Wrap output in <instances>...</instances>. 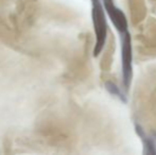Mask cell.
I'll return each instance as SVG.
<instances>
[{"label":"cell","mask_w":156,"mask_h":155,"mask_svg":"<svg viewBox=\"0 0 156 155\" xmlns=\"http://www.w3.org/2000/svg\"><path fill=\"white\" fill-rule=\"evenodd\" d=\"M105 88H106V90L108 91L111 95L115 96V97H117L118 99H120L121 101H123V102L126 101L124 93H122L121 88H120V87L118 86L116 83L112 82V81H107V82L105 83Z\"/></svg>","instance_id":"5"},{"label":"cell","mask_w":156,"mask_h":155,"mask_svg":"<svg viewBox=\"0 0 156 155\" xmlns=\"http://www.w3.org/2000/svg\"><path fill=\"white\" fill-rule=\"evenodd\" d=\"M121 43V69L122 80L125 90H129L133 79V46L132 37L129 31L120 34Z\"/></svg>","instance_id":"2"},{"label":"cell","mask_w":156,"mask_h":155,"mask_svg":"<svg viewBox=\"0 0 156 155\" xmlns=\"http://www.w3.org/2000/svg\"><path fill=\"white\" fill-rule=\"evenodd\" d=\"M104 6L107 16H108V18L113 23L115 29L119 32V34H122L124 32L129 31V23H127L126 16H125L123 11L118 8L114 3V1L109 2V3H105Z\"/></svg>","instance_id":"3"},{"label":"cell","mask_w":156,"mask_h":155,"mask_svg":"<svg viewBox=\"0 0 156 155\" xmlns=\"http://www.w3.org/2000/svg\"><path fill=\"white\" fill-rule=\"evenodd\" d=\"M103 1V4L105 3H109V2H113V0H102Z\"/></svg>","instance_id":"6"},{"label":"cell","mask_w":156,"mask_h":155,"mask_svg":"<svg viewBox=\"0 0 156 155\" xmlns=\"http://www.w3.org/2000/svg\"><path fill=\"white\" fill-rule=\"evenodd\" d=\"M91 1V20H93L94 32V56L100 55L104 49L108 34V25L106 19V11L102 0H90Z\"/></svg>","instance_id":"1"},{"label":"cell","mask_w":156,"mask_h":155,"mask_svg":"<svg viewBox=\"0 0 156 155\" xmlns=\"http://www.w3.org/2000/svg\"><path fill=\"white\" fill-rule=\"evenodd\" d=\"M136 132L139 135V137L141 138L142 143L144 146V153L147 154H156V143L151 137L147 136L144 131L140 128L139 125L136 126Z\"/></svg>","instance_id":"4"}]
</instances>
